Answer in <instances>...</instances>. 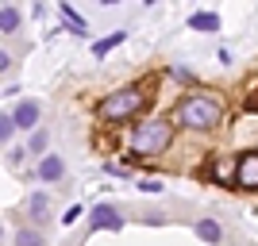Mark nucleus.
Listing matches in <instances>:
<instances>
[{"label":"nucleus","mask_w":258,"mask_h":246,"mask_svg":"<svg viewBox=\"0 0 258 246\" xmlns=\"http://www.w3.org/2000/svg\"><path fill=\"white\" fill-rule=\"evenodd\" d=\"M220 116H224V108L208 93H193V97H185L177 104V123L189 127V131H212L220 123Z\"/></svg>","instance_id":"1"},{"label":"nucleus","mask_w":258,"mask_h":246,"mask_svg":"<svg viewBox=\"0 0 258 246\" xmlns=\"http://www.w3.org/2000/svg\"><path fill=\"white\" fill-rule=\"evenodd\" d=\"M170 142H173V127L166 119H147V123H139V127L131 131V150L139 158H151V154L170 150Z\"/></svg>","instance_id":"2"},{"label":"nucleus","mask_w":258,"mask_h":246,"mask_svg":"<svg viewBox=\"0 0 258 246\" xmlns=\"http://www.w3.org/2000/svg\"><path fill=\"white\" fill-rule=\"evenodd\" d=\"M143 100H147V93H143L139 85H123V89H116V93H108V97L100 100V119L119 123V119L135 116L143 108Z\"/></svg>","instance_id":"3"},{"label":"nucleus","mask_w":258,"mask_h":246,"mask_svg":"<svg viewBox=\"0 0 258 246\" xmlns=\"http://www.w3.org/2000/svg\"><path fill=\"white\" fill-rule=\"evenodd\" d=\"M235 185L239 189H258V150H250V154H243L235 166Z\"/></svg>","instance_id":"4"},{"label":"nucleus","mask_w":258,"mask_h":246,"mask_svg":"<svg viewBox=\"0 0 258 246\" xmlns=\"http://www.w3.org/2000/svg\"><path fill=\"white\" fill-rule=\"evenodd\" d=\"M89 223H93V231H119L123 227V219H119V212L112 208V204H97L93 212H89Z\"/></svg>","instance_id":"5"},{"label":"nucleus","mask_w":258,"mask_h":246,"mask_svg":"<svg viewBox=\"0 0 258 246\" xmlns=\"http://www.w3.org/2000/svg\"><path fill=\"white\" fill-rule=\"evenodd\" d=\"M39 116H43V108L35 104V100H23V104H16V127H35L39 123Z\"/></svg>","instance_id":"6"},{"label":"nucleus","mask_w":258,"mask_h":246,"mask_svg":"<svg viewBox=\"0 0 258 246\" xmlns=\"http://www.w3.org/2000/svg\"><path fill=\"white\" fill-rule=\"evenodd\" d=\"M189 27H193V31H220V16H216V12H193V16H189Z\"/></svg>","instance_id":"7"},{"label":"nucleus","mask_w":258,"mask_h":246,"mask_svg":"<svg viewBox=\"0 0 258 246\" xmlns=\"http://www.w3.org/2000/svg\"><path fill=\"white\" fill-rule=\"evenodd\" d=\"M62 173H66L62 158H43V161H39V177H43V181H58Z\"/></svg>","instance_id":"8"},{"label":"nucleus","mask_w":258,"mask_h":246,"mask_svg":"<svg viewBox=\"0 0 258 246\" xmlns=\"http://www.w3.org/2000/svg\"><path fill=\"white\" fill-rule=\"evenodd\" d=\"M197 235L205 238V242H220V235H224V231H220V223H216V219H201V223H197Z\"/></svg>","instance_id":"9"},{"label":"nucleus","mask_w":258,"mask_h":246,"mask_svg":"<svg viewBox=\"0 0 258 246\" xmlns=\"http://www.w3.org/2000/svg\"><path fill=\"white\" fill-rule=\"evenodd\" d=\"M16 27H20V16H16V8H12V4H4V8H0V31L12 35Z\"/></svg>","instance_id":"10"},{"label":"nucleus","mask_w":258,"mask_h":246,"mask_svg":"<svg viewBox=\"0 0 258 246\" xmlns=\"http://www.w3.org/2000/svg\"><path fill=\"white\" fill-rule=\"evenodd\" d=\"M123 39H127V35H123V31H116V35H108V39H100V43L93 46V54H97V58H104V54L112 50V46H119V43H123Z\"/></svg>","instance_id":"11"},{"label":"nucleus","mask_w":258,"mask_h":246,"mask_svg":"<svg viewBox=\"0 0 258 246\" xmlns=\"http://www.w3.org/2000/svg\"><path fill=\"white\" fill-rule=\"evenodd\" d=\"M16 246H43V235L31 231V227H23V231H16Z\"/></svg>","instance_id":"12"},{"label":"nucleus","mask_w":258,"mask_h":246,"mask_svg":"<svg viewBox=\"0 0 258 246\" xmlns=\"http://www.w3.org/2000/svg\"><path fill=\"white\" fill-rule=\"evenodd\" d=\"M62 20H66V23H70V27H74V31H77V35L85 31V20H81V16H77V12H74V8H70V4H62Z\"/></svg>","instance_id":"13"},{"label":"nucleus","mask_w":258,"mask_h":246,"mask_svg":"<svg viewBox=\"0 0 258 246\" xmlns=\"http://www.w3.org/2000/svg\"><path fill=\"white\" fill-rule=\"evenodd\" d=\"M46 208H50V200H46L43 193H35L31 200H27V212H31V215H46Z\"/></svg>","instance_id":"14"},{"label":"nucleus","mask_w":258,"mask_h":246,"mask_svg":"<svg viewBox=\"0 0 258 246\" xmlns=\"http://www.w3.org/2000/svg\"><path fill=\"white\" fill-rule=\"evenodd\" d=\"M12 131H16V119H12V116H0V139L8 142V139H12Z\"/></svg>","instance_id":"15"},{"label":"nucleus","mask_w":258,"mask_h":246,"mask_svg":"<svg viewBox=\"0 0 258 246\" xmlns=\"http://www.w3.org/2000/svg\"><path fill=\"white\" fill-rule=\"evenodd\" d=\"M231 177H235V170H231L227 161H220V166H216V181H231Z\"/></svg>","instance_id":"16"},{"label":"nucleus","mask_w":258,"mask_h":246,"mask_svg":"<svg viewBox=\"0 0 258 246\" xmlns=\"http://www.w3.org/2000/svg\"><path fill=\"white\" fill-rule=\"evenodd\" d=\"M243 108H247V112H254V116H258V85H254V89H250V93H247V100H243Z\"/></svg>","instance_id":"17"},{"label":"nucleus","mask_w":258,"mask_h":246,"mask_svg":"<svg viewBox=\"0 0 258 246\" xmlns=\"http://www.w3.org/2000/svg\"><path fill=\"white\" fill-rule=\"evenodd\" d=\"M31 150H35V154L46 150V131H35V135H31Z\"/></svg>","instance_id":"18"},{"label":"nucleus","mask_w":258,"mask_h":246,"mask_svg":"<svg viewBox=\"0 0 258 246\" xmlns=\"http://www.w3.org/2000/svg\"><path fill=\"white\" fill-rule=\"evenodd\" d=\"M139 189H143V193H158L162 185H158V181H139Z\"/></svg>","instance_id":"19"}]
</instances>
